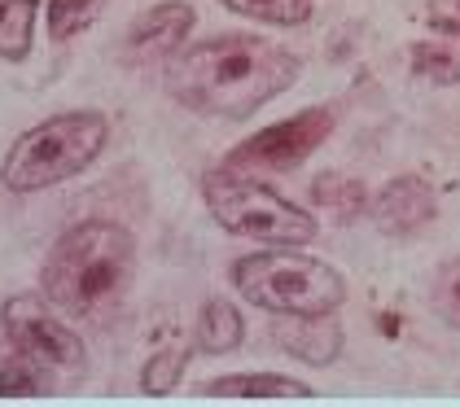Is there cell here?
<instances>
[{"label":"cell","instance_id":"6da1fadb","mask_svg":"<svg viewBox=\"0 0 460 407\" xmlns=\"http://www.w3.org/2000/svg\"><path fill=\"white\" fill-rule=\"evenodd\" d=\"M303 75L298 53L277 40L224 31L180 49L167 62V93L202 119H250Z\"/></svg>","mask_w":460,"mask_h":407},{"label":"cell","instance_id":"52a82bcc","mask_svg":"<svg viewBox=\"0 0 460 407\" xmlns=\"http://www.w3.org/2000/svg\"><path fill=\"white\" fill-rule=\"evenodd\" d=\"M338 128V110L333 105H312L285 123H272L263 132H254L250 140H242L224 163L242 171H294L303 167L320 145L333 136Z\"/></svg>","mask_w":460,"mask_h":407},{"label":"cell","instance_id":"e0dca14e","mask_svg":"<svg viewBox=\"0 0 460 407\" xmlns=\"http://www.w3.org/2000/svg\"><path fill=\"white\" fill-rule=\"evenodd\" d=\"M312 202L320 210H329L333 219H355L364 202H368V193H364V184L359 180H347V175H320L316 184H312Z\"/></svg>","mask_w":460,"mask_h":407},{"label":"cell","instance_id":"277c9868","mask_svg":"<svg viewBox=\"0 0 460 407\" xmlns=\"http://www.w3.org/2000/svg\"><path fill=\"white\" fill-rule=\"evenodd\" d=\"M228 276H233V289L250 306L272 311V315H333L347 303L342 271L316 254L285 250V245L237 259Z\"/></svg>","mask_w":460,"mask_h":407},{"label":"cell","instance_id":"9c48e42d","mask_svg":"<svg viewBox=\"0 0 460 407\" xmlns=\"http://www.w3.org/2000/svg\"><path fill=\"white\" fill-rule=\"evenodd\" d=\"M434 219V189L421 175H399L373 198V224L390 237H408Z\"/></svg>","mask_w":460,"mask_h":407},{"label":"cell","instance_id":"5b68a950","mask_svg":"<svg viewBox=\"0 0 460 407\" xmlns=\"http://www.w3.org/2000/svg\"><path fill=\"white\" fill-rule=\"evenodd\" d=\"M202 202L224 233L259 241V245L303 250L320 233L316 215H307L298 202L281 198L272 184L246 175L242 167H228V163L202 175Z\"/></svg>","mask_w":460,"mask_h":407},{"label":"cell","instance_id":"4fadbf2b","mask_svg":"<svg viewBox=\"0 0 460 407\" xmlns=\"http://www.w3.org/2000/svg\"><path fill=\"white\" fill-rule=\"evenodd\" d=\"M408 62H412V75L425 84H438V88L460 84V27H438L429 40H417Z\"/></svg>","mask_w":460,"mask_h":407},{"label":"cell","instance_id":"2e32d148","mask_svg":"<svg viewBox=\"0 0 460 407\" xmlns=\"http://www.w3.org/2000/svg\"><path fill=\"white\" fill-rule=\"evenodd\" d=\"M106 0H49L44 4V27H49V40L66 44L79 31H88L97 18H102Z\"/></svg>","mask_w":460,"mask_h":407},{"label":"cell","instance_id":"30bf717a","mask_svg":"<svg viewBox=\"0 0 460 407\" xmlns=\"http://www.w3.org/2000/svg\"><path fill=\"white\" fill-rule=\"evenodd\" d=\"M272 338L303 364H333L342 355V329L333 315H281L272 324Z\"/></svg>","mask_w":460,"mask_h":407},{"label":"cell","instance_id":"9a60e30c","mask_svg":"<svg viewBox=\"0 0 460 407\" xmlns=\"http://www.w3.org/2000/svg\"><path fill=\"white\" fill-rule=\"evenodd\" d=\"M40 0H0V62H27L36 49Z\"/></svg>","mask_w":460,"mask_h":407},{"label":"cell","instance_id":"8992f818","mask_svg":"<svg viewBox=\"0 0 460 407\" xmlns=\"http://www.w3.org/2000/svg\"><path fill=\"white\" fill-rule=\"evenodd\" d=\"M0 324H4V338H13L22 350H31L40 364H49L58 376H79L88 368L84 338L75 333L66 311L49 303L44 289L40 294H13V298H4Z\"/></svg>","mask_w":460,"mask_h":407},{"label":"cell","instance_id":"d6986e66","mask_svg":"<svg viewBox=\"0 0 460 407\" xmlns=\"http://www.w3.org/2000/svg\"><path fill=\"white\" fill-rule=\"evenodd\" d=\"M189 368V350L184 346H167V350H158V355H149L141 368V390L145 394H172L180 385V376Z\"/></svg>","mask_w":460,"mask_h":407},{"label":"cell","instance_id":"7c38bea8","mask_svg":"<svg viewBox=\"0 0 460 407\" xmlns=\"http://www.w3.org/2000/svg\"><path fill=\"white\" fill-rule=\"evenodd\" d=\"M58 390V373L49 364H40L31 350H22L13 338L0 333V399H36V394H53Z\"/></svg>","mask_w":460,"mask_h":407},{"label":"cell","instance_id":"ba28073f","mask_svg":"<svg viewBox=\"0 0 460 407\" xmlns=\"http://www.w3.org/2000/svg\"><path fill=\"white\" fill-rule=\"evenodd\" d=\"M193 22H198V13H193L189 0H158V4H149L141 18L128 27V35H123V58L128 62H158V58L172 62L180 49H184Z\"/></svg>","mask_w":460,"mask_h":407},{"label":"cell","instance_id":"5bb4252c","mask_svg":"<svg viewBox=\"0 0 460 407\" xmlns=\"http://www.w3.org/2000/svg\"><path fill=\"white\" fill-rule=\"evenodd\" d=\"M198 350L202 355H233L242 341H246V320L242 311L228 303V298H207L202 311H198Z\"/></svg>","mask_w":460,"mask_h":407},{"label":"cell","instance_id":"ffe728a7","mask_svg":"<svg viewBox=\"0 0 460 407\" xmlns=\"http://www.w3.org/2000/svg\"><path fill=\"white\" fill-rule=\"evenodd\" d=\"M429 303H434L443 324L460 329V259H452L447 268L434 276V298H429Z\"/></svg>","mask_w":460,"mask_h":407},{"label":"cell","instance_id":"7a4b0ae2","mask_svg":"<svg viewBox=\"0 0 460 407\" xmlns=\"http://www.w3.org/2000/svg\"><path fill=\"white\" fill-rule=\"evenodd\" d=\"M132 280H137V237L110 219H84L66 228L40 268V289L49 294V303L88 324H106L128 303Z\"/></svg>","mask_w":460,"mask_h":407},{"label":"cell","instance_id":"3957f363","mask_svg":"<svg viewBox=\"0 0 460 407\" xmlns=\"http://www.w3.org/2000/svg\"><path fill=\"white\" fill-rule=\"evenodd\" d=\"M110 145V119L102 110H66L18 136L0 163L9 193H44L93 167Z\"/></svg>","mask_w":460,"mask_h":407},{"label":"cell","instance_id":"ac0fdd59","mask_svg":"<svg viewBox=\"0 0 460 407\" xmlns=\"http://www.w3.org/2000/svg\"><path fill=\"white\" fill-rule=\"evenodd\" d=\"M233 13L254 18V22H268V27H303L312 18V0H224Z\"/></svg>","mask_w":460,"mask_h":407},{"label":"cell","instance_id":"8fae6325","mask_svg":"<svg viewBox=\"0 0 460 407\" xmlns=\"http://www.w3.org/2000/svg\"><path fill=\"white\" fill-rule=\"evenodd\" d=\"M202 399H316V390L285 373H228L198 385Z\"/></svg>","mask_w":460,"mask_h":407}]
</instances>
